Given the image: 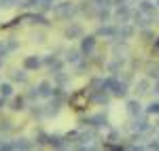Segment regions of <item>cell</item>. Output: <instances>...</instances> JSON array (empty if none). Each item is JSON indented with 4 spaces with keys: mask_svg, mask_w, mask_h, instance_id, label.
Masks as SVG:
<instances>
[{
    "mask_svg": "<svg viewBox=\"0 0 159 151\" xmlns=\"http://www.w3.org/2000/svg\"><path fill=\"white\" fill-rule=\"evenodd\" d=\"M0 66H2V60H0Z\"/></svg>",
    "mask_w": 159,
    "mask_h": 151,
    "instance_id": "28",
    "label": "cell"
},
{
    "mask_svg": "<svg viewBox=\"0 0 159 151\" xmlns=\"http://www.w3.org/2000/svg\"><path fill=\"white\" fill-rule=\"evenodd\" d=\"M115 17H117V19H123V21H127V19H129V9H127V7H119L117 13H115Z\"/></svg>",
    "mask_w": 159,
    "mask_h": 151,
    "instance_id": "8",
    "label": "cell"
},
{
    "mask_svg": "<svg viewBox=\"0 0 159 151\" xmlns=\"http://www.w3.org/2000/svg\"><path fill=\"white\" fill-rule=\"evenodd\" d=\"M93 49H96V36H85L83 40H81V51H83V53L91 55Z\"/></svg>",
    "mask_w": 159,
    "mask_h": 151,
    "instance_id": "3",
    "label": "cell"
},
{
    "mask_svg": "<svg viewBox=\"0 0 159 151\" xmlns=\"http://www.w3.org/2000/svg\"><path fill=\"white\" fill-rule=\"evenodd\" d=\"M93 100L98 102V104H106V102H108V96H106V94H98Z\"/></svg>",
    "mask_w": 159,
    "mask_h": 151,
    "instance_id": "20",
    "label": "cell"
},
{
    "mask_svg": "<svg viewBox=\"0 0 159 151\" xmlns=\"http://www.w3.org/2000/svg\"><path fill=\"white\" fill-rule=\"evenodd\" d=\"M70 104L74 109H85L87 106V92H76L70 96Z\"/></svg>",
    "mask_w": 159,
    "mask_h": 151,
    "instance_id": "2",
    "label": "cell"
},
{
    "mask_svg": "<svg viewBox=\"0 0 159 151\" xmlns=\"http://www.w3.org/2000/svg\"><path fill=\"white\" fill-rule=\"evenodd\" d=\"M55 89H51V85H49V81H43L40 85H38V96H51Z\"/></svg>",
    "mask_w": 159,
    "mask_h": 151,
    "instance_id": "4",
    "label": "cell"
},
{
    "mask_svg": "<svg viewBox=\"0 0 159 151\" xmlns=\"http://www.w3.org/2000/svg\"><path fill=\"white\" fill-rule=\"evenodd\" d=\"M119 34H123V36H132L134 30H132V28H123V30H119Z\"/></svg>",
    "mask_w": 159,
    "mask_h": 151,
    "instance_id": "22",
    "label": "cell"
},
{
    "mask_svg": "<svg viewBox=\"0 0 159 151\" xmlns=\"http://www.w3.org/2000/svg\"><path fill=\"white\" fill-rule=\"evenodd\" d=\"M155 92H157V94H159V83H157V85H155Z\"/></svg>",
    "mask_w": 159,
    "mask_h": 151,
    "instance_id": "27",
    "label": "cell"
},
{
    "mask_svg": "<svg viewBox=\"0 0 159 151\" xmlns=\"http://www.w3.org/2000/svg\"><path fill=\"white\" fill-rule=\"evenodd\" d=\"M13 2L15 0H0V4H4V7H13Z\"/></svg>",
    "mask_w": 159,
    "mask_h": 151,
    "instance_id": "25",
    "label": "cell"
},
{
    "mask_svg": "<svg viewBox=\"0 0 159 151\" xmlns=\"http://www.w3.org/2000/svg\"><path fill=\"white\" fill-rule=\"evenodd\" d=\"M134 128H136V130H140V132H144V130H148V121H147V119H140V121L136 119Z\"/></svg>",
    "mask_w": 159,
    "mask_h": 151,
    "instance_id": "14",
    "label": "cell"
},
{
    "mask_svg": "<svg viewBox=\"0 0 159 151\" xmlns=\"http://www.w3.org/2000/svg\"><path fill=\"white\" fill-rule=\"evenodd\" d=\"M49 145L51 147H64V140L60 136H49Z\"/></svg>",
    "mask_w": 159,
    "mask_h": 151,
    "instance_id": "17",
    "label": "cell"
},
{
    "mask_svg": "<svg viewBox=\"0 0 159 151\" xmlns=\"http://www.w3.org/2000/svg\"><path fill=\"white\" fill-rule=\"evenodd\" d=\"M140 11L147 13V15H153V13H155V4H151L148 0H142V2H140Z\"/></svg>",
    "mask_w": 159,
    "mask_h": 151,
    "instance_id": "9",
    "label": "cell"
},
{
    "mask_svg": "<svg viewBox=\"0 0 159 151\" xmlns=\"http://www.w3.org/2000/svg\"><path fill=\"white\" fill-rule=\"evenodd\" d=\"M51 4H53V0H38V7L40 9H49Z\"/></svg>",
    "mask_w": 159,
    "mask_h": 151,
    "instance_id": "21",
    "label": "cell"
},
{
    "mask_svg": "<svg viewBox=\"0 0 159 151\" xmlns=\"http://www.w3.org/2000/svg\"><path fill=\"white\" fill-rule=\"evenodd\" d=\"M108 17H110L108 11H100V13H98V19H108Z\"/></svg>",
    "mask_w": 159,
    "mask_h": 151,
    "instance_id": "24",
    "label": "cell"
},
{
    "mask_svg": "<svg viewBox=\"0 0 159 151\" xmlns=\"http://www.w3.org/2000/svg\"><path fill=\"white\" fill-rule=\"evenodd\" d=\"M93 2H98V7H110L112 0H93Z\"/></svg>",
    "mask_w": 159,
    "mask_h": 151,
    "instance_id": "23",
    "label": "cell"
},
{
    "mask_svg": "<svg viewBox=\"0 0 159 151\" xmlns=\"http://www.w3.org/2000/svg\"><path fill=\"white\" fill-rule=\"evenodd\" d=\"M136 87H140V89H138V92H140V94H144V92H148V81H147V79H144V81H140V83H136Z\"/></svg>",
    "mask_w": 159,
    "mask_h": 151,
    "instance_id": "19",
    "label": "cell"
},
{
    "mask_svg": "<svg viewBox=\"0 0 159 151\" xmlns=\"http://www.w3.org/2000/svg\"><path fill=\"white\" fill-rule=\"evenodd\" d=\"M38 66H40V60L38 58H25V62H24L25 70H32V68H38Z\"/></svg>",
    "mask_w": 159,
    "mask_h": 151,
    "instance_id": "7",
    "label": "cell"
},
{
    "mask_svg": "<svg viewBox=\"0 0 159 151\" xmlns=\"http://www.w3.org/2000/svg\"><path fill=\"white\" fill-rule=\"evenodd\" d=\"M13 81L25 83V81H28V75H25V70H15V73H13Z\"/></svg>",
    "mask_w": 159,
    "mask_h": 151,
    "instance_id": "10",
    "label": "cell"
},
{
    "mask_svg": "<svg viewBox=\"0 0 159 151\" xmlns=\"http://www.w3.org/2000/svg\"><path fill=\"white\" fill-rule=\"evenodd\" d=\"M98 34H100V36H115V34H117V30H115V28H108V26H106V28L102 26V28L98 30Z\"/></svg>",
    "mask_w": 159,
    "mask_h": 151,
    "instance_id": "11",
    "label": "cell"
},
{
    "mask_svg": "<svg viewBox=\"0 0 159 151\" xmlns=\"http://www.w3.org/2000/svg\"><path fill=\"white\" fill-rule=\"evenodd\" d=\"M11 109L13 111H21V109H24V98H21V96H19V98H13Z\"/></svg>",
    "mask_w": 159,
    "mask_h": 151,
    "instance_id": "13",
    "label": "cell"
},
{
    "mask_svg": "<svg viewBox=\"0 0 159 151\" xmlns=\"http://www.w3.org/2000/svg\"><path fill=\"white\" fill-rule=\"evenodd\" d=\"M66 62H79V51L76 49L68 51V53H66Z\"/></svg>",
    "mask_w": 159,
    "mask_h": 151,
    "instance_id": "15",
    "label": "cell"
},
{
    "mask_svg": "<svg viewBox=\"0 0 159 151\" xmlns=\"http://www.w3.org/2000/svg\"><path fill=\"white\" fill-rule=\"evenodd\" d=\"M83 30H81V26H72V28H68L66 30V36H76V34H81Z\"/></svg>",
    "mask_w": 159,
    "mask_h": 151,
    "instance_id": "16",
    "label": "cell"
},
{
    "mask_svg": "<svg viewBox=\"0 0 159 151\" xmlns=\"http://www.w3.org/2000/svg\"><path fill=\"white\" fill-rule=\"evenodd\" d=\"M55 11H57V15H66V17H70V15L74 13V9L68 4V2H64V4H61V7H57Z\"/></svg>",
    "mask_w": 159,
    "mask_h": 151,
    "instance_id": "5",
    "label": "cell"
},
{
    "mask_svg": "<svg viewBox=\"0 0 159 151\" xmlns=\"http://www.w3.org/2000/svg\"><path fill=\"white\" fill-rule=\"evenodd\" d=\"M11 94H13V85L11 83H2V85H0V96H7V98H9Z\"/></svg>",
    "mask_w": 159,
    "mask_h": 151,
    "instance_id": "12",
    "label": "cell"
},
{
    "mask_svg": "<svg viewBox=\"0 0 159 151\" xmlns=\"http://www.w3.org/2000/svg\"><path fill=\"white\" fill-rule=\"evenodd\" d=\"M104 85H106V89H110L115 96H125V94H127V85H125L123 81H117L115 77L106 79V81H104Z\"/></svg>",
    "mask_w": 159,
    "mask_h": 151,
    "instance_id": "1",
    "label": "cell"
},
{
    "mask_svg": "<svg viewBox=\"0 0 159 151\" xmlns=\"http://www.w3.org/2000/svg\"><path fill=\"white\" fill-rule=\"evenodd\" d=\"M0 53H4V45H2V43H0ZM0 58H2V55H0Z\"/></svg>",
    "mask_w": 159,
    "mask_h": 151,
    "instance_id": "26",
    "label": "cell"
},
{
    "mask_svg": "<svg viewBox=\"0 0 159 151\" xmlns=\"http://www.w3.org/2000/svg\"><path fill=\"white\" fill-rule=\"evenodd\" d=\"M127 111H129L132 115H138L140 111H142V104H140L138 100H129L127 102Z\"/></svg>",
    "mask_w": 159,
    "mask_h": 151,
    "instance_id": "6",
    "label": "cell"
},
{
    "mask_svg": "<svg viewBox=\"0 0 159 151\" xmlns=\"http://www.w3.org/2000/svg\"><path fill=\"white\" fill-rule=\"evenodd\" d=\"M147 113H148V115H153V113L159 115V102H151V104L147 106Z\"/></svg>",
    "mask_w": 159,
    "mask_h": 151,
    "instance_id": "18",
    "label": "cell"
}]
</instances>
